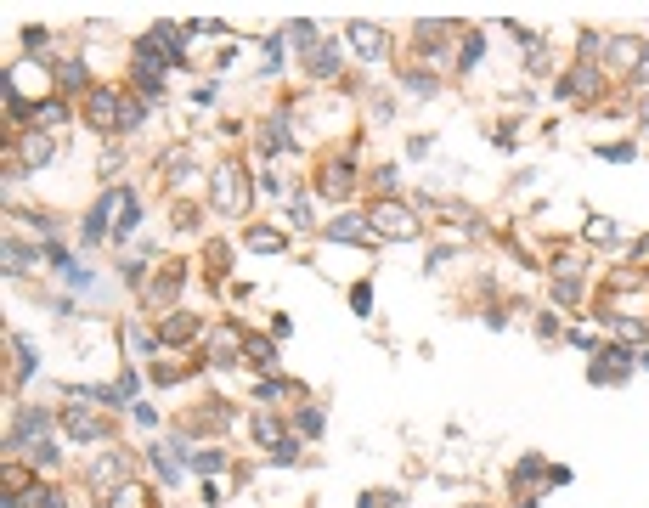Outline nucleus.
<instances>
[{
	"label": "nucleus",
	"instance_id": "f03ea898",
	"mask_svg": "<svg viewBox=\"0 0 649 508\" xmlns=\"http://www.w3.org/2000/svg\"><path fill=\"white\" fill-rule=\"evenodd\" d=\"M373 226H390V232H401V237L412 232V221H406L401 209H378V215H373Z\"/></svg>",
	"mask_w": 649,
	"mask_h": 508
},
{
	"label": "nucleus",
	"instance_id": "7ed1b4c3",
	"mask_svg": "<svg viewBox=\"0 0 649 508\" xmlns=\"http://www.w3.org/2000/svg\"><path fill=\"white\" fill-rule=\"evenodd\" d=\"M311 68H316V74H328V68H339V51H333V46H322V51L311 57Z\"/></svg>",
	"mask_w": 649,
	"mask_h": 508
},
{
	"label": "nucleus",
	"instance_id": "f257e3e1",
	"mask_svg": "<svg viewBox=\"0 0 649 508\" xmlns=\"http://www.w3.org/2000/svg\"><path fill=\"white\" fill-rule=\"evenodd\" d=\"M350 40H356V46H361V51H367V57L378 63V46H384V40H378V34L367 29V23H356V29H350Z\"/></svg>",
	"mask_w": 649,
	"mask_h": 508
}]
</instances>
